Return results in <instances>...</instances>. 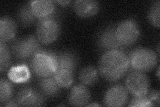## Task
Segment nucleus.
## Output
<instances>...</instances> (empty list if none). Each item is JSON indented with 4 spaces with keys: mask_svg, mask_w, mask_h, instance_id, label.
I'll use <instances>...</instances> for the list:
<instances>
[{
    "mask_svg": "<svg viewBox=\"0 0 160 107\" xmlns=\"http://www.w3.org/2000/svg\"><path fill=\"white\" fill-rule=\"evenodd\" d=\"M129 67L128 55L122 49L107 51L99 61V73L109 82H116L123 78Z\"/></svg>",
    "mask_w": 160,
    "mask_h": 107,
    "instance_id": "1",
    "label": "nucleus"
},
{
    "mask_svg": "<svg viewBox=\"0 0 160 107\" xmlns=\"http://www.w3.org/2000/svg\"><path fill=\"white\" fill-rule=\"evenodd\" d=\"M56 53L40 50L32 59L31 68L35 75L40 78L53 76L57 69Z\"/></svg>",
    "mask_w": 160,
    "mask_h": 107,
    "instance_id": "2",
    "label": "nucleus"
},
{
    "mask_svg": "<svg viewBox=\"0 0 160 107\" xmlns=\"http://www.w3.org/2000/svg\"><path fill=\"white\" fill-rule=\"evenodd\" d=\"M129 66L132 69L145 72L152 70L158 62V56L153 50L146 48H137L129 56Z\"/></svg>",
    "mask_w": 160,
    "mask_h": 107,
    "instance_id": "3",
    "label": "nucleus"
},
{
    "mask_svg": "<svg viewBox=\"0 0 160 107\" xmlns=\"http://www.w3.org/2000/svg\"><path fill=\"white\" fill-rule=\"evenodd\" d=\"M61 31V25L53 13L39 19L36 26V37L39 42L48 45L58 39Z\"/></svg>",
    "mask_w": 160,
    "mask_h": 107,
    "instance_id": "4",
    "label": "nucleus"
},
{
    "mask_svg": "<svg viewBox=\"0 0 160 107\" xmlns=\"http://www.w3.org/2000/svg\"><path fill=\"white\" fill-rule=\"evenodd\" d=\"M115 34L121 46L126 47L136 42L140 34L139 26L133 18H129L120 22L116 27Z\"/></svg>",
    "mask_w": 160,
    "mask_h": 107,
    "instance_id": "5",
    "label": "nucleus"
},
{
    "mask_svg": "<svg viewBox=\"0 0 160 107\" xmlns=\"http://www.w3.org/2000/svg\"><path fill=\"white\" fill-rule=\"evenodd\" d=\"M40 50L39 40L33 35L15 40L12 45V53L21 60L32 58Z\"/></svg>",
    "mask_w": 160,
    "mask_h": 107,
    "instance_id": "6",
    "label": "nucleus"
},
{
    "mask_svg": "<svg viewBox=\"0 0 160 107\" xmlns=\"http://www.w3.org/2000/svg\"><path fill=\"white\" fill-rule=\"evenodd\" d=\"M125 86L133 96H147L149 91V80L143 72L133 70L127 76Z\"/></svg>",
    "mask_w": 160,
    "mask_h": 107,
    "instance_id": "7",
    "label": "nucleus"
},
{
    "mask_svg": "<svg viewBox=\"0 0 160 107\" xmlns=\"http://www.w3.org/2000/svg\"><path fill=\"white\" fill-rule=\"evenodd\" d=\"M45 95L30 86H24L19 90L16 101L22 106H41L45 103Z\"/></svg>",
    "mask_w": 160,
    "mask_h": 107,
    "instance_id": "8",
    "label": "nucleus"
},
{
    "mask_svg": "<svg viewBox=\"0 0 160 107\" xmlns=\"http://www.w3.org/2000/svg\"><path fill=\"white\" fill-rule=\"evenodd\" d=\"M128 100V91L123 86L117 84L112 86L104 96V104L107 106L120 107L126 105Z\"/></svg>",
    "mask_w": 160,
    "mask_h": 107,
    "instance_id": "9",
    "label": "nucleus"
},
{
    "mask_svg": "<svg viewBox=\"0 0 160 107\" xmlns=\"http://www.w3.org/2000/svg\"><path fill=\"white\" fill-rule=\"evenodd\" d=\"M116 27L114 25H109L99 35L97 44L98 47L106 52L109 50L122 49V46L118 42L115 34Z\"/></svg>",
    "mask_w": 160,
    "mask_h": 107,
    "instance_id": "10",
    "label": "nucleus"
},
{
    "mask_svg": "<svg viewBox=\"0 0 160 107\" xmlns=\"http://www.w3.org/2000/svg\"><path fill=\"white\" fill-rule=\"evenodd\" d=\"M91 99V94L83 84H76L72 88L69 94V103L73 106H87Z\"/></svg>",
    "mask_w": 160,
    "mask_h": 107,
    "instance_id": "11",
    "label": "nucleus"
},
{
    "mask_svg": "<svg viewBox=\"0 0 160 107\" xmlns=\"http://www.w3.org/2000/svg\"><path fill=\"white\" fill-rule=\"evenodd\" d=\"M73 9L79 17L90 18L98 13L99 4L98 2L92 0H78L74 2Z\"/></svg>",
    "mask_w": 160,
    "mask_h": 107,
    "instance_id": "12",
    "label": "nucleus"
},
{
    "mask_svg": "<svg viewBox=\"0 0 160 107\" xmlns=\"http://www.w3.org/2000/svg\"><path fill=\"white\" fill-rule=\"evenodd\" d=\"M32 11L36 18L41 19L53 13L56 7L51 0H37L29 2Z\"/></svg>",
    "mask_w": 160,
    "mask_h": 107,
    "instance_id": "13",
    "label": "nucleus"
},
{
    "mask_svg": "<svg viewBox=\"0 0 160 107\" xmlns=\"http://www.w3.org/2000/svg\"><path fill=\"white\" fill-rule=\"evenodd\" d=\"M17 32V24L8 16H3L0 19V42L6 43L14 38Z\"/></svg>",
    "mask_w": 160,
    "mask_h": 107,
    "instance_id": "14",
    "label": "nucleus"
},
{
    "mask_svg": "<svg viewBox=\"0 0 160 107\" xmlns=\"http://www.w3.org/2000/svg\"><path fill=\"white\" fill-rule=\"evenodd\" d=\"M56 56L57 69H66L75 72L78 62V58L76 54L70 51H65L56 53Z\"/></svg>",
    "mask_w": 160,
    "mask_h": 107,
    "instance_id": "15",
    "label": "nucleus"
},
{
    "mask_svg": "<svg viewBox=\"0 0 160 107\" xmlns=\"http://www.w3.org/2000/svg\"><path fill=\"white\" fill-rule=\"evenodd\" d=\"M8 78L10 81L15 83H25L31 78V73L28 66L25 64H22L14 66L9 69Z\"/></svg>",
    "mask_w": 160,
    "mask_h": 107,
    "instance_id": "16",
    "label": "nucleus"
},
{
    "mask_svg": "<svg viewBox=\"0 0 160 107\" xmlns=\"http://www.w3.org/2000/svg\"><path fill=\"white\" fill-rule=\"evenodd\" d=\"M39 88L42 93L49 97H55L59 95L61 87L58 85L53 76L41 78L39 81Z\"/></svg>",
    "mask_w": 160,
    "mask_h": 107,
    "instance_id": "17",
    "label": "nucleus"
},
{
    "mask_svg": "<svg viewBox=\"0 0 160 107\" xmlns=\"http://www.w3.org/2000/svg\"><path fill=\"white\" fill-rule=\"evenodd\" d=\"M79 78L84 85H93L98 80V70L92 66H88L80 71Z\"/></svg>",
    "mask_w": 160,
    "mask_h": 107,
    "instance_id": "18",
    "label": "nucleus"
},
{
    "mask_svg": "<svg viewBox=\"0 0 160 107\" xmlns=\"http://www.w3.org/2000/svg\"><path fill=\"white\" fill-rule=\"evenodd\" d=\"M53 77L61 88H68L73 81V72L66 69H56Z\"/></svg>",
    "mask_w": 160,
    "mask_h": 107,
    "instance_id": "19",
    "label": "nucleus"
},
{
    "mask_svg": "<svg viewBox=\"0 0 160 107\" xmlns=\"http://www.w3.org/2000/svg\"><path fill=\"white\" fill-rule=\"evenodd\" d=\"M18 16L19 22L25 27H28L31 25L36 19L32 11L29 2L21 7L18 12Z\"/></svg>",
    "mask_w": 160,
    "mask_h": 107,
    "instance_id": "20",
    "label": "nucleus"
},
{
    "mask_svg": "<svg viewBox=\"0 0 160 107\" xmlns=\"http://www.w3.org/2000/svg\"><path fill=\"white\" fill-rule=\"evenodd\" d=\"M13 93V85L10 81L6 78L0 80V103L1 104L12 99Z\"/></svg>",
    "mask_w": 160,
    "mask_h": 107,
    "instance_id": "21",
    "label": "nucleus"
},
{
    "mask_svg": "<svg viewBox=\"0 0 160 107\" xmlns=\"http://www.w3.org/2000/svg\"><path fill=\"white\" fill-rule=\"evenodd\" d=\"M11 64V56L6 43L0 42V71L3 72Z\"/></svg>",
    "mask_w": 160,
    "mask_h": 107,
    "instance_id": "22",
    "label": "nucleus"
},
{
    "mask_svg": "<svg viewBox=\"0 0 160 107\" xmlns=\"http://www.w3.org/2000/svg\"><path fill=\"white\" fill-rule=\"evenodd\" d=\"M159 11L160 2L159 0L153 2L148 12V19L153 26L158 28H159Z\"/></svg>",
    "mask_w": 160,
    "mask_h": 107,
    "instance_id": "23",
    "label": "nucleus"
},
{
    "mask_svg": "<svg viewBox=\"0 0 160 107\" xmlns=\"http://www.w3.org/2000/svg\"><path fill=\"white\" fill-rule=\"evenodd\" d=\"M129 106H142V107H148L153 106L151 100H149L148 96H133L131 102L129 104Z\"/></svg>",
    "mask_w": 160,
    "mask_h": 107,
    "instance_id": "24",
    "label": "nucleus"
},
{
    "mask_svg": "<svg viewBox=\"0 0 160 107\" xmlns=\"http://www.w3.org/2000/svg\"><path fill=\"white\" fill-rule=\"evenodd\" d=\"M148 98L150 100H151L153 106L159 105V90L152 91L151 93L149 94Z\"/></svg>",
    "mask_w": 160,
    "mask_h": 107,
    "instance_id": "25",
    "label": "nucleus"
},
{
    "mask_svg": "<svg viewBox=\"0 0 160 107\" xmlns=\"http://www.w3.org/2000/svg\"><path fill=\"white\" fill-rule=\"evenodd\" d=\"M1 105L3 106H19V105L17 103L16 99V100L10 99L9 100L7 101L6 103H5Z\"/></svg>",
    "mask_w": 160,
    "mask_h": 107,
    "instance_id": "26",
    "label": "nucleus"
},
{
    "mask_svg": "<svg viewBox=\"0 0 160 107\" xmlns=\"http://www.w3.org/2000/svg\"><path fill=\"white\" fill-rule=\"evenodd\" d=\"M56 2L60 4L62 6H68V4L71 3V1H63H63H56Z\"/></svg>",
    "mask_w": 160,
    "mask_h": 107,
    "instance_id": "27",
    "label": "nucleus"
},
{
    "mask_svg": "<svg viewBox=\"0 0 160 107\" xmlns=\"http://www.w3.org/2000/svg\"><path fill=\"white\" fill-rule=\"evenodd\" d=\"M88 106H99V104L97 103H93V104H89L87 105Z\"/></svg>",
    "mask_w": 160,
    "mask_h": 107,
    "instance_id": "28",
    "label": "nucleus"
}]
</instances>
